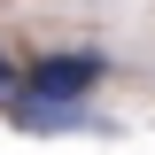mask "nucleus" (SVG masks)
<instances>
[{
    "label": "nucleus",
    "instance_id": "obj_1",
    "mask_svg": "<svg viewBox=\"0 0 155 155\" xmlns=\"http://www.w3.org/2000/svg\"><path fill=\"white\" fill-rule=\"evenodd\" d=\"M116 62L101 47H47V54L23 62L16 78V101H93V85H109Z\"/></svg>",
    "mask_w": 155,
    "mask_h": 155
},
{
    "label": "nucleus",
    "instance_id": "obj_2",
    "mask_svg": "<svg viewBox=\"0 0 155 155\" xmlns=\"http://www.w3.org/2000/svg\"><path fill=\"white\" fill-rule=\"evenodd\" d=\"M8 124L31 140H62V132H101L93 101H8Z\"/></svg>",
    "mask_w": 155,
    "mask_h": 155
},
{
    "label": "nucleus",
    "instance_id": "obj_3",
    "mask_svg": "<svg viewBox=\"0 0 155 155\" xmlns=\"http://www.w3.org/2000/svg\"><path fill=\"white\" fill-rule=\"evenodd\" d=\"M16 78H23V70H16V62H8V47H0V109L16 101Z\"/></svg>",
    "mask_w": 155,
    "mask_h": 155
}]
</instances>
